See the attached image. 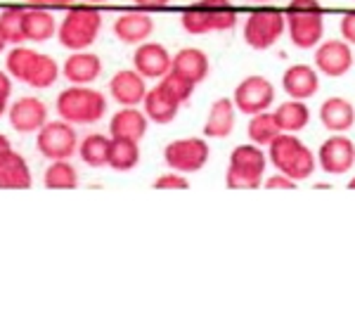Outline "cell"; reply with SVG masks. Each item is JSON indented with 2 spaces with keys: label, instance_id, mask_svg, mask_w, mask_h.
Listing matches in <instances>:
<instances>
[{
  "label": "cell",
  "instance_id": "6da1fadb",
  "mask_svg": "<svg viewBox=\"0 0 355 315\" xmlns=\"http://www.w3.org/2000/svg\"><path fill=\"white\" fill-rule=\"evenodd\" d=\"M270 162L291 180H306L315 171V157L296 135H277L270 140Z\"/></svg>",
  "mask_w": 355,
  "mask_h": 315
},
{
  "label": "cell",
  "instance_id": "7a4b0ae2",
  "mask_svg": "<svg viewBox=\"0 0 355 315\" xmlns=\"http://www.w3.org/2000/svg\"><path fill=\"white\" fill-rule=\"evenodd\" d=\"M287 26L294 45L299 48H315L322 41L324 19L318 0H291L287 10Z\"/></svg>",
  "mask_w": 355,
  "mask_h": 315
},
{
  "label": "cell",
  "instance_id": "3957f363",
  "mask_svg": "<svg viewBox=\"0 0 355 315\" xmlns=\"http://www.w3.org/2000/svg\"><path fill=\"white\" fill-rule=\"evenodd\" d=\"M266 169V154L259 147H237L232 154V166L227 173V185L230 187H259L261 176Z\"/></svg>",
  "mask_w": 355,
  "mask_h": 315
},
{
  "label": "cell",
  "instance_id": "277c9868",
  "mask_svg": "<svg viewBox=\"0 0 355 315\" xmlns=\"http://www.w3.org/2000/svg\"><path fill=\"white\" fill-rule=\"evenodd\" d=\"M234 24V12L227 0H204L199 8L185 15V26L192 33H202L209 28H227Z\"/></svg>",
  "mask_w": 355,
  "mask_h": 315
},
{
  "label": "cell",
  "instance_id": "5b68a950",
  "mask_svg": "<svg viewBox=\"0 0 355 315\" xmlns=\"http://www.w3.org/2000/svg\"><path fill=\"white\" fill-rule=\"evenodd\" d=\"M318 159L322 171H327L331 176H341L346 171H351V166L355 164V147L346 135L336 133L322 142Z\"/></svg>",
  "mask_w": 355,
  "mask_h": 315
},
{
  "label": "cell",
  "instance_id": "8992f818",
  "mask_svg": "<svg viewBox=\"0 0 355 315\" xmlns=\"http://www.w3.org/2000/svg\"><path fill=\"white\" fill-rule=\"evenodd\" d=\"M275 100V88L268 78L263 76H251L246 81L239 83L237 93H234V102L244 114H261L272 105Z\"/></svg>",
  "mask_w": 355,
  "mask_h": 315
},
{
  "label": "cell",
  "instance_id": "52a82bcc",
  "mask_svg": "<svg viewBox=\"0 0 355 315\" xmlns=\"http://www.w3.org/2000/svg\"><path fill=\"white\" fill-rule=\"evenodd\" d=\"M284 17L279 12H256L246 22V43L254 45L256 50H266L282 36Z\"/></svg>",
  "mask_w": 355,
  "mask_h": 315
},
{
  "label": "cell",
  "instance_id": "ba28073f",
  "mask_svg": "<svg viewBox=\"0 0 355 315\" xmlns=\"http://www.w3.org/2000/svg\"><path fill=\"white\" fill-rule=\"evenodd\" d=\"M315 65H318V69L324 76L339 78L351 69L353 53L346 41H324L315 50Z\"/></svg>",
  "mask_w": 355,
  "mask_h": 315
},
{
  "label": "cell",
  "instance_id": "9c48e42d",
  "mask_svg": "<svg viewBox=\"0 0 355 315\" xmlns=\"http://www.w3.org/2000/svg\"><path fill=\"white\" fill-rule=\"evenodd\" d=\"M282 85L294 100H308V97H313L318 93L320 78H318V74H315V69H311L308 65H294L284 71Z\"/></svg>",
  "mask_w": 355,
  "mask_h": 315
},
{
  "label": "cell",
  "instance_id": "30bf717a",
  "mask_svg": "<svg viewBox=\"0 0 355 315\" xmlns=\"http://www.w3.org/2000/svg\"><path fill=\"white\" fill-rule=\"evenodd\" d=\"M320 121H322L324 128L334 130V133H343L355 124V110L343 97H329L320 107Z\"/></svg>",
  "mask_w": 355,
  "mask_h": 315
},
{
  "label": "cell",
  "instance_id": "8fae6325",
  "mask_svg": "<svg viewBox=\"0 0 355 315\" xmlns=\"http://www.w3.org/2000/svg\"><path fill=\"white\" fill-rule=\"evenodd\" d=\"M206 157H209V150H206V145L202 140H182L168 147V162L173 164L175 169H182V171L202 169Z\"/></svg>",
  "mask_w": 355,
  "mask_h": 315
},
{
  "label": "cell",
  "instance_id": "7c38bea8",
  "mask_svg": "<svg viewBox=\"0 0 355 315\" xmlns=\"http://www.w3.org/2000/svg\"><path fill=\"white\" fill-rule=\"evenodd\" d=\"M275 121H277L279 130H284V133H296V130L306 128L308 121H311V110L303 105V100L284 102L275 112Z\"/></svg>",
  "mask_w": 355,
  "mask_h": 315
},
{
  "label": "cell",
  "instance_id": "4fadbf2b",
  "mask_svg": "<svg viewBox=\"0 0 355 315\" xmlns=\"http://www.w3.org/2000/svg\"><path fill=\"white\" fill-rule=\"evenodd\" d=\"M234 117H232V105L227 100H218L211 110V117L206 121V135L223 137L232 130Z\"/></svg>",
  "mask_w": 355,
  "mask_h": 315
},
{
  "label": "cell",
  "instance_id": "5bb4252c",
  "mask_svg": "<svg viewBox=\"0 0 355 315\" xmlns=\"http://www.w3.org/2000/svg\"><path fill=\"white\" fill-rule=\"evenodd\" d=\"M249 135L254 142H259V145H268V142L272 140V137L279 135V126L275 121V114H256L254 121L249 126Z\"/></svg>",
  "mask_w": 355,
  "mask_h": 315
},
{
  "label": "cell",
  "instance_id": "9a60e30c",
  "mask_svg": "<svg viewBox=\"0 0 355 315\" xmlns=\"http://www.w3.org/2000/svg\"><path fill=\"white\" fill-rule=\"evenodd\" d=\"M178 69H180V74H185V76H190V81H199V78L206 76V57L202 53H197V50H185L180 57H178Z\"/></svg>",
  "mask_w": 355,
  "mask_h": 315
},
{
  "label": "cell",
  "instance_id": "2e32d148",
  "mask_svg": "<svg viewBox=\"0 0 355 315\" xmlns=\"http://www.w3.org/2000/svg\"><path fill=\"white\" fill-rule=\"evenodd\" d=\"M266 187L268 190H294L296 182L291 178H287L284 173H279V176H272V178L266 182Z\"/></svg>",
  "mask_w": 355,
  "mask_h": 315
},
{
  "label": "cell",
  "instance_id": "e0dca14e",
  "mask_svg": "<svg viewBox=\"0 0 355 315\" xmlns=\"http://www.w3.org/2000/svg\"><path fill=\"white\" fill-rule=\"evenodd\" d=\"M341 33L346 38V43H355V12L346 15L341 19Z\"/></svg>",
  "mask_w": 355,
  "mask_h": 315
},
{
  "label": "cell",
  "instance_id": "ac0fdd59",
  "mask_svg": "<svg viewBox=\"0 0 355 315\" xmlns=\"http://www.w3.org/2000/svg\"><path fill=\"white\" fill-rule=\"evenodd\" d=\"M348 190H355V178H353L351 182H348Z\"/></svg>",
  "mask_w": 355,
  "mask_h": 315
},
{
  "label": "cell",
  "instance_id": "d6986e66",
  "mask_svg": "<svg viewBox=\"0 0 355 315\" xmlns=\"http://www.w3.org/2000/svg\"><path fill=\"white\" fill-rule=\"evenodd\" d=\"M259 3H261V0H259Z\"/></svg>",
  "mask_w": 355,
  "mask_h": 315
}]
</instances>
